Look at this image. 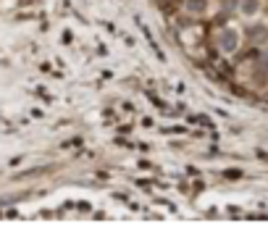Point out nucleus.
Masks as SVG:
<instances>
[{
  "label": "nucleus",
  "mask_w": 268,
  "mask_h": 247,
  "mask_svg": "<svg viewBox=\"0 0 268 247\" xmlns=\"http://www.w3.org/2000/svg\"><path fill=\"white\" fill-rule=\"evenodd\" d=\"M239 45V35L234 29H226L224 35H221V48H224V53H234Z\"/></svg>",
  "instance_id": "f257e3e1"
},
{
  "label": "nucleus",
  "mask_w": 268,
  "mask_h": 247,
  "mask_svg": "<svg viewBox=\"0 0 268 247\" xmlns=\"http://www.w3.org/2000/svg\"><path fill=\"white\" fill-rule=\"evenodd\" d=\"M250 40L252 42H266L268 40V29L266 27H252L250 29Z\"/></svg>",
  "instance_id": "f03ea898"
},
{
  "label": "nucleus",
  "mask_w": 268,
  "mask_h": 247,
  "mask_svg": "<svg viewBox=\"0 0 268 247\" xmlns=\"http://www.w3.org/2000/svg\"><path fill=\"white\" fill-rule=\"evenodd\" d=\"M187 11H192V14L205 11V0H189V3H187Z\"/></svg>",
  "instance_id": "7ed1b4c3"
},
{
  "label": "nucleus",
  "mask_w": 268,
  "mask_h": 247,
  "mask_svg": "<svg viewBox=\"0 0 268 247\" xmlns=\"http://www.w3.org/2000/svg\"><path fill=\"white\" fill-rule=\"evenodd\" d=\"M242 11L245 14H255L258 11V0H242Z\"/></svg>",
  "instance_id": "20e7f679"
},
{
  "label": "nucleus",
  "mask_w": 268,
  "mask_h": 247,
  "mask_svg": "<svg viewBox=\"0 0 268 247\" xmlns=\"http://www.w3.org/2000/svg\"><path fill=\"white\" fill-rule=\"evenodd\" d=\"M263 66H266V69H268V58H266V61H263Z\"/></svg>",
  "instance_id": "39448f33"
}]
</instances>
